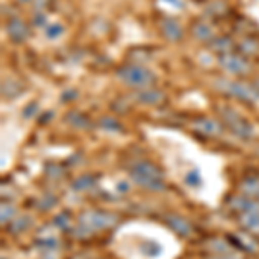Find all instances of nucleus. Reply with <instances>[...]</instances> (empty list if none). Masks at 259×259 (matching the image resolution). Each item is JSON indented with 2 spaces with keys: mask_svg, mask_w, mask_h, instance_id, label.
<instances>
[{
  "mask_svg": "<svg viewBox=\"0 0 259 259\" xmlns=\"http://www.w3.org/2000/svg\"><path fill=\"white\" fill-rule=\"evenodd\" d=\"M130 178L140 185L142 189H147L152 192L164 190V180H162V171L159 166H156L150 161L135 162L130 169Z\"/></svg>",
  "mask_w": 259,
  "mask_h": 259,
  "instance_id": "f257e3e1",
  "label": "nucleus"
},
{
  "mask_svg": "<svg viewBox=\"0 0 259 259\" xmlns=\"http://www.w3.org/2000/svg\"><path fill=\"white\" fill-rule=\"evenodd\" d=\"M118 76L119 80H123L128 87H133V89H149L154 81H156V76H154L152 71L142 68V66H124V68L118 69Z\"/></svg>",
  "mask_w": 259,
  "mask_h": 259,
  "instance_id": "f03ea898",
  "label": "nucleus"
},
{
  "mask_svg": "<svg viewBox=\"0 0 259 259\" xmlns=\"http://www.w3.org/2000/svg\"><path fill=\"white\" fill-rule=\"evenodd\" d=\"M221 118L227 123V126L230 128V132L235 133L239 139H252L254 133H256V128H254L252 123H249L245 118L237 112L233 107H221Z\"/></svg>",
  "mask_w": 259,
  "mask_h": 259,
  "instance_id": "7ed1b4c3",
  "label": "nucleus"
},
{
  "mask_svg": "<svg viewBox=\"0 0 259 259\" xmlns=\"http://www.w3.org/2000/svg\"><path fill=\"white\" fill-rule=\"evenodd\" d=\"M116 223L118 218L106 211H87L80 216V228L87 233L112 228Z\"/></svg>",
  "mask_w": 259,
  "mask_h": 259,
  "instance_id": "20e7f679",
  "label": "nucleus"
},
{
  "mask_svg": "<svg viewBox=\"0 0 259 259\" xmlns=\"http://www.w3.org/2000/svg\"><path fill=\"white\" fill-rule=\"evenodd\" d=\"M216 87L225 92V94L232 95V97H237L244 102H257L259 100V90L252 89L249 85H244L240 81H232V80H218L216 81Z\"/></svg>",
  "mask_w": 259,
  "mask_h": 259,
  "instance_id": "39448f33",
  "label": "nucleus"
},
{
  "mask_svg": "<svg viewBox=\"0 0 259 259\" xmlns=\"http://www.w3.org/2000/svg\"><path fill=\"white\" fill-rule=\"evenodd\" d=\"M220 66L232 74H245L249 71L247 61L240 56H235V54H223L220 57Z\"/></svg>",
  "mask_w": 259,
  "mask_h": 259,
  "instance_id": "423d86ee",
  "label": "nucleus"
},
{
  "mask_svg": "<svg viewBox=\"0 0 259 259\" xmlns=\"http://www.w3.org/2000/svg\"><path fill=\"white\" fill-rule=\"evenodd\" d=\"M7 33H9L11 40L16 41V44H23L24 40L30 36V30L24 24V21H21L18 18H12L9 23H7Z\"/></svg>",
  "mask_w": 259,
  "mask_h": 259,
  "instance_id": "0eeeda50",
  "label": "nucleus"
},
{
  "mask_svg": "<svg viewBox=\"0 0 259 259\" xmlns=\"http://www.w3.org/2000/svg\"><path fill=\"white\" fill-rule=\"evenodd\" d=\"M164 221H166V225H168L175 233H178L180 237H190L192 235V225L185 218H182V216L168 214L164 218Z\"/></svg>",
  "mask_w": 259,
  "mask_h": 259,
  "instance_id": "6e6552de",
  "label": "nucleus"
},
{
  "mask_svg": "<svg viewBox=\"0 0 259 259\" xmlns=\"http://www.w3.org/2000/svg\"><path fill=\"white\" fill-rule=\"evenodd\" d=\"M161 31H162V35L171 41H178V40L183 38V30H182V26H180V23L177 19H171V18L162 19L161 21Z\"/></svg>",
  "mask_w": 259,
  "mask_h": 259,
  "instance_id": "1a4fd4ad",
  "label": "nucleus"
},
{
  "mask_svg": "<svg viewBox=\"0 0 259 259\" xmlns=\"http://www.w3.org/2000/svg\"><path fill=\"white\" fill-rule=\"evenodd\" d=\"M195 126L200 133L204 135H209V137H218L223 133V126L214 119H209V118H202V119H197L195 121Z\"/></svg>",
  "mask_w": 259,
  "mask_h": 259,
  "instance_id": "9d476101",
  "label": "nucleus"
},
{
  "mask_svg": "<svg viewBox=\"0 0 259 259\" xmlns=\"http://www.w3.org/2000/svg\"><path fill=\"white\" fill-rule=\"evenodd\" d=\"M137 99L142 104H149V106H154V104H159L162 99H164V94L161 90L156 89H142L139 94H137Z\"/></svg>",
  "mask_w": 259,
  "mask_h": 259,
  "instance_id": "9b49d317",
  "label": "nucleus"
},
{
  "mask_svg": "<svg viewBox=\"0 0 259 259\" xmlns=\"http://www.w3.org/2000/svg\"><path fill=\"white\" fill-rule=\"evenodd\" d=\"M240 223L249 232H259V207L249 209L240 214Z\"/></svg>",
  "mask_w": 259,
  "mask_h": 259,
  "instance_id": "f8f14e48",
  "label": "nucleus"
},
{
  "mask_svg": "<svg viewBox=\"0 0 259 259\" xmlns=\"http://www.w3.org/2000/svg\"><path fill=\"white\" fill-rule=\"evenodd\" d=\"M230 206H232L235 211H239L240 214H242V212H245V211H249V209H254V207H259L252 199L247 197V195H239V197H233L232 202H230Z\"/></svg>",
  "mask_w": 259,
  "mask_h": 259,
  "instance_id": "ddd939ff",
  "label": "nucleus"
},
{
  "mask_svg": "<svg viewBox=\"0 0 259 259\" xmlns=\"http://www.w3.org/2000/svg\"><path fill=\"white\" fill-rule=\"evenodd\" d=\"M240 190L244 195L247 197H259V178L256 177H249L242 182Z\"/></svg>",
  "mask_w": 259,
  "mask_h": 259,
  "instance_id": "4468645a",
  "label": "nucleus"
},
{
  "mask_svg": "<svg viewBox=\"0 0 259 259\" xmlns=\"http://www.w3.org/2000/svg\"><path fill=\"white\" fill-rule=\"evenodd\" d=\"M140 252L144 254L145 257H159L162 254V247L156 240H145L144 244L140 245Z\"/></svg>",
  "mask_w": 259,
  "mask_h": 259,
  "instance_id": "2eb2a0df",
  "label": "nucleus"
},
{
  "mask_svg": "<svg viewBox=\"0 0 259 259\" xmlns=\"http://www.w3.org/2000/svg\"><path fill=\"white\" fill-rule=\"evenodd\" d=\"M192 33H194V36H195V38H199V40H211L212 35H214V33H212V28L207 23H204V21L195 23Z\"/></svg>",
  "mask_w": 259,
  "mask_h": 259,
  "instance_id": "dca6fc26",
  "label": "nucleus"
},
{
  "mask_svg": "<svg viewBox=\"0 0 259 259\" xmlns=\"http://www.w3.org/2000/svg\"><path fill=\"white\" fill-rule=\"evenodd\" d=\"M94 185H95V178H94V177H90V175H83V177L76 178V180L73 182V190H76V192H85V190L92 189Z\"/></svg>",
  "mask_w": 259,
  "mask_h": 259,
  "instance_id": "f3484780",
  "label": "nucleus"
},
{
  "mask_svg": "<svg viewBox=\"0 0 259 259\" xmlns=\"http://www.w3.org/2000/svg\"><path fill=\"white\" fill-rule=\"evenodd\" d=\"M185 185H189L190 189H199L202 187V177H200L199 169H190L185 175Z\"/></svg>",
  "mask_w": 259,
  "mask_h": 259,
  "instance_id": "a211bd4d",
  "label": "nucleus"
},
{
  "mask_svg": "<svg viewBox=\"0 0 259 259\" xmlns=\"http://www.w3.org/2000/svg\"><path fill=\"white\" fill-rule=\"evenodd\" d=\"M57 240L54 237H47V239H38L36 240V247L44 250V254H50L57 249Z\"/></svg>",
  "mask_w": 259,
  "mask_h": 259,
  "instance_id": "6ab92c4d",
  "label": "nucleus"
},
{
  "mask_svg": "<svg viewBox=\"0 0 259 259\" xmlns=\"http://www.w3.org/2000/svg\"><path fill=\"white\" fill-rule=\"evenodd\" d=\"M28 227H31V218L30 216H21V218H18L11 225L9 230L12 233H21L24 230H28Z\"/></svg>",
  "mask_w": 259,
  "mask_h": 259,
  "instance_id": "aec40b11",
  "label": "nucleus"
},
{
  "mask_svg": "<svg viewBox=\"0 0 259 259\" xmlns=\"http://www.w3.org/2000/svg\"><path fill=\"white\" fill-rule=\"evenodd\" d=\"M209 249L212 254H227V252H232L230 250V245L227 244L225 240H211L209 242Z\"/></svg>",
  "mask_w": 259,
  "mask_h": 259,
  "instance_id": "412c9836",
  "label": "nucleus"
},
{
  "mask_svg": "<svg viewBox=\"0 0 259 259\" xmlns=\"http://www.w3.org/2000/svg\"><path fill=\"white\" fill-rule=\"evenodd\" d=\"M68 121L73 126H76V128H87L89 126V119L85 118V116H81V114H76V112H71V114L68 116Z\"/></svg>",
  "mask_w": 259,
  "mask_h": 259,
  "instance_id": "4be33fe9",
  "label": "nucleus"
},
{
  "mask_svg": "<svg viewBox=\"0 0 259 259\" xmlns=\"http://www.w3.org/2000/svg\"><path fill=\"white\" fill-rule=\"evenodd\" d=\"M100 126H102L104 130H107V132H121V124L116 121L114 118H111V116H107V118H104L102 121H100Z\"/></svg>",
  "mask_w": 259,
  "mask_h": 259,
  "instance_id": "5701e85b",
  "label": "nucleus"
},
{
  "mask_svg": "<svg viewBox=\"0 0 259 259\" xmlns=\"http://www.w3.org/2000/svg\"><path fill=\"white\" fill-rule=\"evenodd\" d=\"M237 240H239V245L244 250H257V244H256V240H252V239H249V237H244V235H239V237H235Z\"/></svg>",
  "mask_w": 259,
  "mask_h": 259,
  "instance_id": "b1692460",
  "label": "nucleus"
},
{
  "mask_svg": "<svg viewBox=\"0 0 259 259\" xmlns=\"http://www.w3.org/2000/svg\"><path fill=\"white\" fill-rule=\"evenodd\" d=\"M232 47V40L223 36V38H216L212 41V49L218 50V52H227V50Z\"/></svg>",
  "mask_w": 259,
  "mask_h": 259,
  "instance_id": "393cba45",
  "label": "nucleus"
},
{
  "mask_svg": "<svg viewBox=\"0 0 259 259\" xmlns=\"http://www.w3.org/2000/svg\"><path fill=\"white\" fill-rule=\"evenodd\" d=\"M64 33V28L61 24H49L47 26V38L54 40V38H59V36Z\"/></svg>",
  "mask_w": 259,
  "mask_h": 259,
  "instance_id": "a878e982",
  "label": "nucleus"
},
{
  "mask_svg": "<svg viewBox=\"0 0 259 259\" xmlns=\"http://www.w3.org/2000/svg\"><path fill=\"white\" fill-rule=\"evenodd\" d=\"M69 221H71L69 214H66V212H64V214L56 216V220H54V225H56L57 228H61V230H68Z\"/></svg>",
  "mask_w": 259,
  "mask_h": 259,
  "instance_id": "bb28decb",
  "label": "nucleus"
},
{
  "mask_svg": "<svg viewBox=\"0 0 259 259\" xmlns=\"http://www.w3.org/2000/svg\"><path fill=\"white\" fill-rule=\"evenodd\" d=\"M14 207L12 206H6V204H2V216H0V221H2V225H6L7 221H9L12 216H14Z\"/></svg>",
  "mask_w": 259,
  "mask_h": 259,
  "instance_id": "cd10ccee",
  "label": "nucleus"
},
{
  "mask_svg": "<svg viewBox=\"0 0 259 259\" xmlns=\"http://www.w3.org/2000/svg\"><path fill=\"white\" fill-rule=\"evenodd\" d=\"M36 111H38V104H36V102H31L28 107H24L23 116L28 119V118H31V116H35V112H36Z\"/></svg>",
  "mask_w": 259,
  "mask_h": 259,
  "instance_id": "c85d7f7f",
  "label": "nucleus"
},
{
  "mask_svg": "<svg viewBox=\"0 0 259 259\" xmlns=\"http://www.w3.org/2000/svg\"><path fill=\"white\" fill-rule=\"evenodd\" d=\"M211 259H240V257L235 256L233 252H227V254H212Z\"/></svg>",
  "mask_w": 259,
  "mask_h": 259,
  "instance_id": "c756f323",
  "label": "nucleus"
},
{
  "mask_svg": "<svg viewBox=\"0 0 259 259\" xmlns=\"http://www.w3.org/2000/svg\"><path fill=\"white\" fill-rule=\"evenodd\" d=\"M116 189H118L119 192H128V190H130V185H128L126 182H119V183H118V187H116Z\"/></svg>",
  "mask_w": 259,
  "mask_h": 259,
  "instance_id": "7c9ffc66",
  "label": "nucleus"
},
{
  "mask_svg": "<svg viewBox=\"0 0 259 259\" xmlns=\"http://www.w3.org/2000/svg\"><path fill=\"white\" fill-rule=\"evenodd\" d=\"M166 2L171 4V6H175L177 9H182V7H183V2H182V0H166Z\"/></svg>",
  "mask_w": 259,
  "mask_h": 259,
  "instance_id": "2f4dec72",
  "label": "nucleus"
},
{
  "mask_svg": "<svg viewBox=\"0 0 259 259\" xmlns=\"http://www.w3.org/2000/svg\"><path fill=\"white\" fill-rule=\"evenodd\" d=\"M244 45H250V41H244ZM244 50H245V52H249V54H252V52H256L257 47H245Z\"/></svg>",
  "mask_w": 259,
  "mask_h": 259,
  "instance_id": "473e14b6",
  "label": "nucleus"
},
{
  "mask_svg": "<svg viewBox=\"0 0 259 259\" xmlns=\"http://www.w3.org/2000/svg\"><path fill=\"white\" fill-rule=\"evenodd\" d=\"M21 2H30V0H21Z\"/></svg>",
  "mask_w": 259,
  "mask_h": 259,
  "instance_id": "72a5a7b5",
  "label": "nucleus"
}]
</instances>
